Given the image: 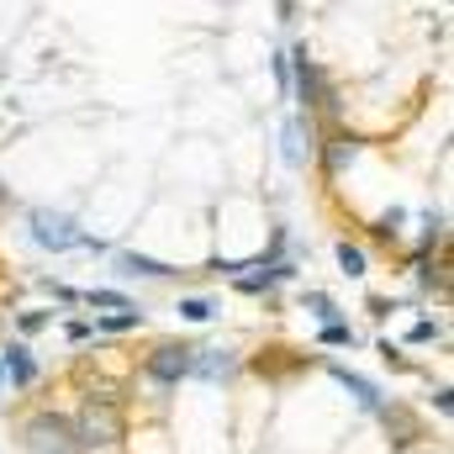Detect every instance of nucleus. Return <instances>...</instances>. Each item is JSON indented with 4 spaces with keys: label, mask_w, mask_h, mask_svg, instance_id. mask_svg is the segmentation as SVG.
Returning <instances> with one entry per match:
<instances>
[{
    "label": "nucleus",
    "mask_w": 454,
    "mask_h": 454,
    "mask_svg": "<svg viewBox=\"0 0 454 454\" xmlns=\"http://www.w3.org/2000/svg\"><path fill=\"white\" fill-rule=\"evenodd\" d=\"M338 259H343V270H349V275H359V270H365V259H359V248H343Z\"/></svg>",
    "instance_id": "nucleus-3"
},
{
    "label": "nucleus",
    "mask_w": 454,
    "mask_h": 454,
    "mask_svg": "<svg viewBox=\"0 0 454 454\" xmlns=\"http://www.w3.org/2000/svg\"><path fill=\"white\" fill-rule=\"evenodd\" d=\"M180 312H185V317H196V323H201V317H211V306H206L201 296H191V301H185V306H180Z\"/></svg>",
    "instance_id": "nucleus-2"
},
{
    "label": "nucleus",
    "mask_w": 454,
    "mask_h": 454,
    "mask_svg": "<svg viewBox=\"0 0 454 454\" xmlns=\"http://www.w3.org/2000/svg\"><path fill=\"white\" fill-rule=\"evenodd\" d=\"M196 349H158V359H153V375L158 380H175V375H191V370H196V359H191Z\"/></svg>",
    "instance_id": "nucleus-1"
}]
</instances>
